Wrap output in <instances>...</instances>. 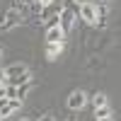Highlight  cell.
<instances>
[{
	"label": "cell",
	"mask_w": 121,
	"mask_h": 121,
	"mask_svg": "<svg viewBox=\"0 0 121 121\" xmlns=\"http://www.w3.org/2000/svg\"><path fill=\"white\" fill-rule=\"evenodd\" d=\"M22 12H19L17 7H12V10H7V12L3 15V19H0V32H10V29H15V27H19L22 24Z\"/></svg>",
	"instance_id": "obj_1"
},
{
	"label": "cell",
	"mask_w": 121,
	"mask_h": 121,
	"mask_svg": "<svg viewBox=\"0 0 121 121\" xmlns=\"http://www.w3.org/2000/svg\"><path fill=\"white\" fill-rule=\"evenodd\" d=\"M19 107H22V99H15V97H7V99H0V116L7 119L19 112Z\"/></svg>",
	"instance_id": "obj_2"
},
{
	"label": "cell",
	"mask_w": 121,
	"mask_h": 121,
	"mask_svg": "<svg viewBox=\"0 0 121 121\" xmlns=\"http://www.w3.org/2000/svg\"><path fill=\"white\" fill-rule=\"evenodd\" d=\"M58 24H60V29L68 34L70 29H73V24H75V10H73V7H63V10H60V15H58Z\"/></svg>",
	"instance_id": "obj_3"
},
{
	"label": "cell",
	"mask_w": 121,
	"mask_h": 121,
	"mask_svg": "<svg viewBox=\"0 0 121 121\" xmlns=\"http://www.w3.org/2000/svg\"><path fill=\"white\" fill-rule=\"evenodd\" d=\"M68 109L70 112H78V109H82L85 104H87V95L82 92V90H75V92H70L68 95Z\"/></svg>",
	"instance_id": "obj_4"
},
{
	"label": "cell",
	"mask_w": 121,
	"mask_h": 121,
	"mask_svg": "<svg viewBox=\"0 0 121 121\" xmlns=\"http://www.w3.org/2000/svg\"><path fill=\"white\" fill-rule=\"evenodd\" d=\"M65 32L60 29V24H53V27H46V44H58V41H65Z\"/></svg>",
	"instance_id": "obj_5"
},
{
	"label": "cell",
	"mask_w": 121,
	"mask_h": 121,
	"mask_svg": "<svg viewBox=\"0 0 121 121\" xmlns=\"http://www.w3.org/2000/svg\"><path fill=\"white\" fill-rule=\"evenodd\" d=\"M80 17H82L87 24H97V5L82 3V5H80Z\"/></svg>",
	"instance_id": "obj_6"
},
{
	"label": "cell",
	"mask_w": 121,
	"mask_h": 121,
	"mask_svg": "<svg viewBox=\"0 0 121 121\" xmlns=\"http://www.w3.org/2000/svg\"><path fill=\"white\" fill-rule=\"evenodd\" d=\"M60 53H63V41H58V44H46V58H48V60H58Z\"/></svg>",
	"instance_id": "obj_7"
},
{
	"label": "cell",
	"mask_w": 121,
	"mask_h": 121,
	"mask_svg": "<svg viewBox=\"0 0 121 121\" xmlns=\"http://www.w3.org/2000/svg\"><path fill=\"white\" fill-rule=\"evenodd\" d=\"M90 102H92V107L97 109V107H107V104H109V99H107L104 92H95L92 97H90Z\"/></svg>",
	"instance_id": "obj_8"
},
{
	"label": "cell",
	"mask_w": 121,
	"mask_h": 121,
	"mask_svg": "<svg viewBox=\"0 0 121 121\" xmlns=\"http://www.w3.org/2000/svg\"><path fill=\"white\" fill-rule=\"evenodd\" d=\"M95 116H97V119H99V116H109V104H107V107H97V109H95Z\"/></svg>",
	"instance_id": "obj_9"
},
{
	"label": "cell",
	"mask_w": 121,
	"mask_h": 121,
	"mask_svg": "<svg viewBox=\"0 0 121 121\" xmlns=\"http://www.w3.org/2000/svg\"><path fill=\"white\" fill-rule=\"evenodd\" d=\"M0 82H7V73H5V68H0Z\"/></svg>",
	"instance_id": "obj_10"
},
{
	"label": "cell",
	"mask_w": 121,
	"mask_h": 121,
	"mask_svg": "<svg viewBox=\"0 0 121 121\" xmlns=\"http://www.w3.org/2000/svg\"><path fill=\"white\" fill-rule=\"evenodd\" d=\"M36 121H56V119H53L51 114H46V116H41V119H36Z\"/></svg>",
	"instance_id": "obj_11"
},
{
	"label": "cell",
	"mask_w": 121,
	"mask_h": 121,
	"mask_svg": "<svg viewBox=\"0 0 121 121\" xmlns=\"http://www.w3.org/2000/svg\"><path fill=\"white\" fill-rule=\"evenodd\" d=\"M97 121H112V116H99Z\"/></svg>",
	"instance_id": "obj_12"
},
{
	"label": "cell",
	"mask_w": 121,
	"mask_h": 121,
	"mask_svg": "<svg viewBox=\"0 0 121 121\" xmlns=\"http://www.w3.org/2000/svg\"><path fill=\"white\" fill-rule=\"evenodd\" d=\"M73 3H78V5H82V3H87V0H73Z\"/></svg>",
	"instance_id": "obj_13"
},
{
	"label": "cell",
	"mask_w": 121,
	"mask_h": 121,
	"mask_svg": "<svg viewBox=\"0 0 121 121\" xmlns=\"http://www.w3.org/2000/svg\"><path fill=\"white\" fill-rule=\"evenodd\" d=\"M19 121H32V119H19Z\"/></svg>",
	"instance_id": "obj_14"
},
{
	"label": "cell",
	"mask_w": 121,
	"mask_h": 121,
	"mask_svg": "<svg viewBox=\"0 0 121 121\" xmlns=\"http://www.w3.org/2000/svg\"><path fill=\"white\" fill-rule=\"evenodd\" d=\"M0 56H3V46H0Z\"/></svg>",
	"instance_id": "obj_15"
},
{
	"label": "cell",
	"mask_w": 121,
	"mask_h": 121,
	"mask_svg": "<svg viewBox=\"0 0 121 121\" xmlns=\"http://www.w3.org/2000/svg\"><path fill=\"white\" fill-rule=\"evenodd\" d=\"M0 121H5V119H3V116H0Z\"/></svg>",
	"instance_id": "obj_16"
},
{
	"label": "cell",
	"mask_w": 121,
	"mask_h": 121,
	"mask_svg": "<svg viewBox=\"0 0 121 121\" xmlns=\"http://www.w3.org/2000/svg\"><path fill=\"white\" fill-rule=\"evenodd\" d=\"M68 121H75V119H68Z\"/></svg>",
	"instance_id": "obj_17"
}]
</instances>
